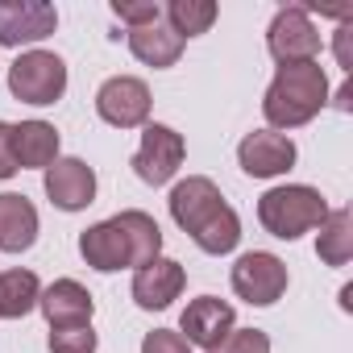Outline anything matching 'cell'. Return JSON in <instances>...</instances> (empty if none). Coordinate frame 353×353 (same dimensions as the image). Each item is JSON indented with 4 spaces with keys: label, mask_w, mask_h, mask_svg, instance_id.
<instances>
[{
    "label": "cell",
    "mask_w": 353,
    "mask_h": 353,
    "mask_svg": "<svg viewBox=\"0 0 353 353\" xmlns=\"http://www.w3.org/2000/svg\"><path fill=\"white\" fill-rule=\"evenodd\" d=\"M266 46H270V54L279 59V67H287V63H316V54H320V34H316L307 9H303V5L279 9L274 21H270Z\"/></svg>",
    "instance_id": "cell-6"
},
{
    "label": "cell",
    "mask_w": 353,
    "mask_h": 353,
    "mask_svg": "<svg viewBox=\"0 0 353 353\" xmlns=\"http://www.w3.org/2000/svg\"><path fill=\"white\" fill-rule=\"evenodd\" d=\"M328 100V79H324V67L320 63H287L279 67L274 83L266 88V100H262V112L274 129H295V125H307Z\"/></svg>",
    "instance_id": "cell-3"
},
{
    "label": "cell",
    "mask_w": 353,
    "mask_h": 353,
    "mask_svg": "<svg viewBox=\"0 0 353 353\" xmlns=\"http://www.w3.org/2000/svg\"><path fill=\"white\" fill-rule=\"evenodd\" d=\"M162 13H166L170 30L179 34L183 42L196 38V34H208V26L216 21V5H212V0H170Z\"/></svg>",
    "instance_id": "cell-21"
},
{
    "label": "cell",
    "mask_w": 353,
    "mask_h": 353,
    "mask_svg": "<svg viewBox=\"0 0 353 353\" xmlns=\"http://www.w3.org/2000/svg\"><path fill=\"white\" fill-rule=\"evenodd\" d=\"M129 50L145 67H174L183 54V38L166 26H145V30H129Z\"/></svg>",
    "instance_id": "cell-18"
},
{
    "label": "cell",
    "mask_w": 353,
    "mask_h": 353,
    "mask_svg": "<svg viewBox=\"0 0 353 353\" xmlns=\"http://www.w3.org/2000/svg\"><path fill=\"white\" fill-rule=\"evenodd\" d=\"M17 174V158H13V125L0 121V179Z\"/></svg>",
    "instance_id": "cell-26"
},
{
    "label": "cell",
    "mask_w": 353,
    "mask_h": 353,
    "mask_svg": "<svg viewBox=\"0 0 353 353\" xmlns=\"http://www.w3.org/2000/svg\"><path fill=\"white\" fill-rule=\"evenodd\" d=\"M38 307L46 312L50 328H63V324H92V312H96L88 287L75 283V279H59V283H50V287L38 295Z\"/></svg>",
    "instance_id": "cell-15"
},
{
    "label": "cell",
    "mask_w": 353,
    "mask_h": 353,
    "mask_svg": "<svg viewBox=\"0 0 353 353\" xmlns=\"http://www.w3.org/2000/svg\"><path fill=\"white\" fill-rule=\"evenodd\" d=\"M183 332H188V345H204V349H216L229 332H233V303L216 299V295H200L188 303L183 312Z\"/></svg>",
    "instance_id": "cell-14"
},
{
    "label": "cell",
    "mask_w": 353,
    "mask_h": 353,
    "mask_svg": "<svg viewBox=\"0 0 353 353\" xmlns=\"http://www.w3.org/2000/svg\"><path fill=\"white\" fill-rule=\"evenodd\" d=\"M183 283H188V274H183V266L174 262V258H154V262L137 266V274H133V299L145 312H162V307H170V299H179Z\"/></svg>",
    "instance_id": "cell-13"
},
{
    "label": "cell",
    "mask_w": 353,
    "mask_h": 353,
    "mask_svg": "<svg viewBox=\"0 0 353 353\" xmlns=\"http://www.w3.org/2000/svg\"><path fill=\"white\" fill-rule=\"evenodd\" d=\"M141 353H192V345H188L183 332H174V328H154V332H145Z\"/></svg>",
    "instance_id": "cell-25"
},
{
    "label": "cell",
    "mask_w": 353,
    "mask_h": 353,
    "mask_svg": "<svg viewBox=\"0 0 353 353\" xmlns=\"http://www.w3.org/2000/svg\"><path fill=\"white\" fill-rule=\"evenodd\" d=\"M79 254L92 270H125V266H145L162 258V229L145 212H121L112 221H100L79 233Z\"/></svg>",
    "instance_id": "cell-2"
},
{
    "label": "cell",
    "mask_w": 353,
    "mask_h": 353,
    "mask_svg": "<svg viewBox=\"0 0 353 353\" xmlns=\"http://www.w3.org/2000/svg\"><path fill=\"white\" fill-rule=\"evenodd\" d=\"M59 13L46 0H0V46H26L50 38Z\"/></svg>",
    "instance_id": "cell-10"
},
{
    "label": "cell",
    "mask_w": 353,
    "mask_h": 353,
    "mask_svg": "<svg viewBox=\"0 0 353 353\" xmlns=\"http://www.w3.org/2000/svg\"><path fill=\"white\" fill-rule=\"evenodd\" d=\"M150 88L141 83V79H133V75H112V79H104L100 83V92H96V112L108 121V125H117V129H137V125H145V117H150Z\"/></svg>",
    "instance_id": "cell-9"
},
{
    "label": "cell",
    "mask_w": 353,
    "mask_h": 353,
    "mask_svg": "<svg viewBox=\"0 0 353 353\" xmlns=\"http://www.w3.org/2000/svg\"><path fill=\"white\" fill-rule=\"evenodd\" d=\"M38 279L34 270H5L0 274V316L5 320H17V316H30L38 307Z\"/></svg>",
    "instance_id": "cell-20"
},
{
    "label": "cell",
    "mask_w": 353,
    "mask_h": 353,
    "mask_svg": "<svg viewBox=\"0 0 353 353\" xmlns=\"http://www.w3.org/2000/svg\"><path fill=\"white\" fill-rule=\"evenodd\" d=\"M183 154H188V145H183V137L174 133L170 125H145L141 145H137V154H133V170H137L141 183L162 188L170 174L179 170Z\"/></svg>",
    "instance_id": "cell-8"
},
{
    "label": "cell",
    "mask_w": 353,
    "mask_h": 353,
    "mask_svg": "<svg viewBox=\"0 0 353 353\" xmlns=\"http://www.w3.org/2000/svg\"><path fill=\"white\" fill-rule=\"evenodd\" d=\"M46 196L63 212H79L96 200V170L83 158H54L46 166Z\"/></svg>",
    "instance_id": "cell-11"
},
{
    "label": "cell",
    "mask_w": 353,
    "mask_h": 353,
    "mask_svg": "<svg viewBox=\"0 0 353 353\" xmlns=\"http://www.w3.org/2000/svg\"><path fill=\"white\" fill-rule=\"evenodd\" d=\"M237 158H241V170L254 174V179H274V174L295 166V141L274 129H258L241 137Z\"/></svg>",
    "instance_id": "cell-12"
},
{
    "label": "cell",
    "mask_w": 353,
    "mask_h": 353,
    "mask_svg": "<svg viewBox=\"0 0 353 353\" xmlns=\"http://www.w3.org/2000/svg\"><path fill=\"white\" fill-rule=\"evenodd\" d=\"M50 353H96L92 324H63L50 328Z\"/></svg>",
    "instance_id": "cell-22"
},
{
    "label": "cell",
    "mask_w": 353,
    "mask_h": 353,
    "mask_svg": "<svg viewBox=\"0 0 353 353\" xmlns=\"http://www.w3.org/2000/svg\"><path fill=\"white\" fill-rule=\"evenodd\" d=\"M13 158L17 166H34V170H46L54 158H59V129L46 125V121H21L13 125Z\"/></svg>",
    "instance_id": "cell-17"
},
{
    "label": "cell",
    "mask_w": 353,
    "mask_h": 353,
    "mask_svg": "<svg viewBox=\"0 0 353 353\" xmlns=\"http://www.w3.org/2000/svg\"><path fill=\"white\" fill-rule=\"evenodd\" d=\"M9 92L21 104H54L67 92V63L50 50H26L9 67Z\"/></svg>",
    "instance_id": "cell-5"
},
{
    "label": "cell",
    "mask_w": 353,
    "mask_h": 353,
    "mask_svg": "<svg viewBox=\"0 0 353 353\" xmlns=\"http://www.w3.org/2000/svg\"><path fill=\"white\" fill-rule=\"evenodd\" d=\"M38 241V208L26 196L5 192L0 196V250L5 254H21Z\"/></svg>",
    "instance_id": "cell-16"
},
{
    "label": "cell",
    "mask_w": 353,
    "mask_h": 353,
    "mask_svg": "<svg viewBox=\"0 0 353 353\" xmlns=\"http://www.w3.org/2000/svg\"><path fill=\"white\" fill-rule=\"evenodd\" d=\"M316 254H320V262H328V266H345V262L353 258V216H349V208H336V212L324 216Z\"/></svg>",
    "instance_id": "cell-19"
},
{
    "label": "cell",
    "mask_w": 353,
    "mask_h": 353,
    "mask_svg": "<svg viewBox=\"0 0 353 353\" xmlns=\"http://www.w3.org/2000/svg\"><path fill=\"white\" fill-rule=\"evenodd\" d=\"M233 291L254 307H270L287 291V266L266 250L241 254L237 266H233Z\"/></svg>",
    "instance_id": "cell-7"
},
{
    "label": "cell",
    "mask_w": 353,
    "mask_h": 353,
    "mask_svg": "<svg viewBox=\"0 0 353 353\" xmlns=\"http://www.w3.org/2000/svg\"><path fill=\"white\" fill-rule=\"evenodd\" d=\"M208 353H270V336L262 328H237Z\"/></svg>",
    "instance_id": "cell-24"
},
{
    "label": "cell",
    "mask_w": 353,
    "mask_h": 353,
    "mask_svg": "<svg viewBox=\"0 0 353 353\" xmlns=\"http://www.w3.org/2000/svg\"><path fill=\"white\" fill-rule=\"evenodd\" d=\"M170 216L204 254H229L241 241V221L225 204L221 188L204 174H192L170 192Z\"/></svg>",
    "instance_id": "cell-1"
},
{
    "label": "cell",
    "mask_w": 353,
    "mask_h": 353,
    "mask_svg": "<svg viewBox=\"0 0 353 353\" xmlns=\"http://www.w3.org/2000/svg\"><path fill=\"white\" fill-rule=\"evenodd\" d=\"M328 216V204L316 188H303V183H291V188H270L262 200H258V221L266 225V233L283 237V241H295L303 237L307 229H320Z\"/></svg>",
    "instance_id": "cell-4"
},
{
    "label": "cell",
    "mask_w": 353,
    "mask_h": 353,
    "mask_svg": "<svg viewBox=\"0 0 353 353\" xmlns=\"http://www.w3.org/2000/svg\"><path fill=\"white\" fill-rule=\"evenodd\" d=\"M112 13L129 26V30H145V26H158L162 17V5H154V0H112Z\"/></svg>",
    "instance_id": "cell-23"
}]
</instances>
